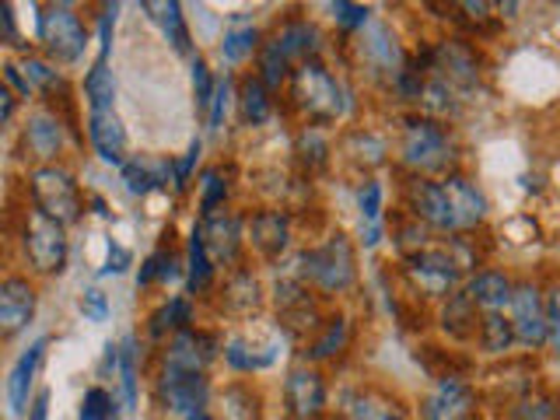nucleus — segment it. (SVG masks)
<instances>
[{
	"instance_id": "f257e3e1",
	"label": "nucleus",
	"mask_w": 560,
	"mask_h": 420,
	"mask_svg": "<svg viewBox=\"0 0 560 420\" xmlns=\"http://www.w3.org/2000/svg\"><path fill=\"white\" fill-rule=\"evenodd\" d=\"M399 165L410 175H452L459 165V144L448 122L424 116V113H407L399 119Z\"/></svg>"
},
{
	"instance_id": "f03ea898",
	"label": "nucleus",
	"mask_w": 560,
	"mask_h": 420,
	"mask_svg": "<svg viewBox=\"0 0 560 420\" xmlns=\"http://www.w3.org/2000/svg\"><path fill=\"white\" fill-rule=\"evenodd\" d=\"M288 92H291V105L302 113L305 127L315 130L332 127L347 113V88L323 60H308L302 67H294Z\"/></svg>"
},
{
	"instance_id": "7ed1b4c3",
	"label": "nucleus",
	"mask_w": 560,
	"mask_h": 420,
	"mask_svg": "<svg viewBox=\"0 0 560 420\" xmlns=\"http://www.w3.org/2000/svg\"><path fill=\"white\" fill-rule=\"evenodd\" d=\"M294 277H302L312 291H319L326 298L347 294L358 284V249L343 232H332L326 242L308 245L298 253V270Z\"/></svg>"
},
{
	"instance_id": "20e7f679",
	"label": "nucleus",
	"mask_w": 560,
	"mask_h": 420,
	"mask_svg": "<svg viewBox=\"0 0 560 420\" xmlns=\"http://www.w3.org/2000/svg\"><path fill=\"white\" fill-rule=\"evenodd\" d=\"M18 245L35 277H60L70 259V238L60 221L46 218L43 210L25 207L22 224H18Z\"/></svg>"
},
{
	"instance_id": "39448f33",
	"label": "nucleus",
	"mask_w": 560,
	"mask_h": 420,
	"mask_svg": "<svg viewBox=\"0 0 560 420\" xmlns=\"http://www.w3.org/2000/svg\"><path fill=\"white\" fill-rule=\"evenodd\" d=\"M28 200L46 218L74 228L84 218V192L78 175L67 165H35L28 168Z\"/></svg>"
},
{
	"instance_id": "423d86ee",
	"label": "nucleus",
	"mask_w": 560,
	"mask_h": 420,
	"mask_svg": "<svg viewBox=\"0 0 560 420\" xmlns=\"http://www.w3.org/2000/svg\"><path fill=\"white\" fill-rule=\"evenodd\" d=\"M35 39L43 43V57L57 67H70L84 60L88 25L74 4H43L35 14Z\"/></svg>"
},
{
	"instance_id": "0eeeda50",
	"label": "nucleus",
	"mask_w": 560,
	"mask_h": 420,
	"mask_svg": "<svg viewBox=\"0 0 560 420\" xmlns=\"http://www.w3.org/2000/svg\"><path fill=\"white\" fill-rule=\"evenodd\" d=\"M417 57L424 60L428 74L442 78L459 95H472L483 81V60H480L477 46H472L469 39H459V35L438 39L424 52H417Z\"/></svg>"
},
{
	"instance_id": "6e6552de",
	"label": "nucleus",
	"mask_w": 560,
	"mask_h": 420,
	"mask_svg": "<svg viewBox=\"0 0 560 420\" xmlns=\"http://www.w3.org/2000/svg\"><path fill=\"white\" fill-rule=\"evenodd\" d=\"M399 273L402 280L424 298H438L445 302L448 294H455L466 284V273L459 270V262L448 256L445 245H428V249L399 256Z\"/></svg>"
},
{
	"instance_id": "1a4fd4ad",
	"label": "nucleus",
	"mask_w": 560,
	"mask_h": 420,
	"mask_svg": "<svg viewBox=\"0 0 560 420\" xmlns=\"http://www.w3.org/2000/svg\"><path fill=\"white\" fill-rule=\"evenodd\" d=\"M402 203H407V214L424 224L431 235H445V238L459 235V221H455V210L442 179L407 175V183H402Z\"/></svg>"
},
{
	"instance_id": "9d476101",
	"label": "nucleus",
	"mask_w": 560,
	"mask_h": 420,
	"mask_svg": "<svg viewBox=\"0 0 560 420\" xmlns=\"http://www.w3.org/2000/svg\"><path fill=\"white\" fill-rule=\"evenodd\" d=\"M354 49H358V60H361V67L368 70V74L385 81L389 88L402 74V67L410 63V52L402 49L393 25L375 22V18L354 35Z\"/></svg>"
},
{
	"instance_id": "9b49d317",
	"label": "nucleus",
	"mask_w": 560,
	"mask_h": 420,
	"mask_svg": "<svg viewBox=\"0 0 560 420\" xmlns=\"http://www.w3.org/2000/svg\"><path fill=\"white\" fill-rule=\"evenodd\" d=\"M154 396L162 410L179 413L183 420L192 413H203L210 402V378L207 372H183V368L158 364L154 375Z\"/></svg>"
},
{
	"instance_id": "f8f14e48",
	"label": "nucleus",
	"mask_w": 560,
	"mask_h": 420,
	"mask_svg": "<svg viewBox=\"0 0 560 420\" xmlns=\"http://www.w3.org/2000/svg\"><path fill=\"white\" fill-rule=\"evenodd\" d=\"M508 319L515 326L518 347L542 350L547 347V291H542L536 280H515Z\"/></svg>"
},
{
	"instance_id": "ddd939ff",
	"label": "nucleus",
	"mask_w": 560,
	"mask_h": 420,
	"mask_svg": "<svg viewBox=\"0 0 560 420\" xmlns=\"http://www.w3.org/2000/svg\"><path fill=\"white\" fill-rule=\"evenodd\" d=\"M284 407L291 420H323L329 407V385L319 364H294L284 375Z\"/></svg>"
},
{
	"instance_id": "4468645a",
	"label": "nucleus",
	"mask_w": 560,
	"mask_h": 420,
	"mask_svg": "<svg viewBox=\"0 0 560 420\" xmlns=\"http://www.w3.org/2000/svg\"><path fill=\"white\" fill-rule=\"evenodd\" d=\"M197 228H200V235H203L218 267H235L242 259L245 242H249V221H245L238 210L224 207L210 218H197Z\"/></svg>"
},
{
	"instance_id": "2eb2a0df",
	"label": "nucleus",
	"mask_w": 560,
	"mask_h": 420,
	"mask_svg": "<svg viewBox=\"0 0 560 420\" xmlns=\"http://www.w3.org/2000/svg\"><path fill=\"white\" fill-rule=\"evenodd\" d=\"M218 354H224V343L218 332H207V329H179L172 332L162 347V364L168 368H183V372H207L210 364L218 361Z\"/></svg>"
},
{
	"instance_id": "dca6fc26",
	"label": "nucleus",
	"mask_w": 560,
	"mask_h": 420,
	"mask_svg": "<svg viewBox=\"0 0 560 420\" xmlns=\"http://www.w3.org/2000/svg\"><path fill=\"white\" fill-rule=\"evenodd\" d=\"M39 308V291L25 273H8L0 280V340L11 343L18 332H25Z\"/></svg>"
},
{
	"instance_id": "f3484780",
	"label": "nucleus",
	"mask_w": 560,
	"mask_h": 420,
	"mask_svg": "<svg viewBox=\"0 0 560 420\" xmlns=\"http://www.w3.org/2000/svg\"><path fill=\"white\" fill-rule=\"evenodd\" d=\"M22 140H25V151L39 165H60V154L67 148V127H63L60 109H49V105L32 109L22 130Z\"/></svg>"
},
{
	"instance_id": "a211bd4d",
	"label": "nucleus",
	"mask_w": 560,
	"mask_h": 420,
	"mask_svg": "<svg viewBox=\"0 0 560 420\" xmlns=\"http://www.w3.org/2000/svg\"><path fill=\"white\" fill-rule=\"evenodd\" d=\"M46 347H49V337H35L22 354L14 358L11 372H8V382H4V396H8V413L11 417H22L28 407H32V385H35V372H39V364L46 358Z\"/></svg>"
},
{
	"instance_id": "6ab92c4d",
	"label": "nucleus",
	"mask_w": 560,
	"mask_h": 420,
	"mask_svg": "<svg viewBox=\"0 0 560 420\" xmlns=\"http://www.w3.org/2000/svg\"><path fill=\"white\" fill-rule=\"evenodd\" d=\"M291 218L288 210H277V207H262L249 218V245L267 259V262H277L291 249Z\"/></svg>"
},
{
	"instance_id": "aec40b11",
	"label": "nucleus",
	"mask_w": 560,
	"mask_h": 420,
	"mask_svg": "<svg viewBox=\"0 0 560 420\" xmlns=\"http://www.w3.org/2000/svg\"><path fill=\"white\" fill-rule=\"evenodd\" d=\"M270 43L280 49V57L291 67H302L308 60L323 57V32L315 22H308V18H288V22L270 35Z\"/></svg>"
},
{
	"instance_id": "412c9836",
	"label": "nucleus",
	"mask_w": 560,
	"mask_h": 420,
	"mask_svg": "<svg viewBox=\"0 0 560 420\" xmlns=\"http://www.w3.org/2000/svg\"><path fill=\"white\" fill-rule=\"evenodd\" d=\"M88 144L105 165H127V127H122L116 109L88 113Z\"/></svg>"
},
{
	"instance_id": "4be33fe9",
	"label": "nucleus",
	"mask_w": 560,
	"mask_h": 420,
	"mask_svg": "<svg viewBox=\"0 0 560 420\" xmlns=\"http://www.w3.org/2000/svg\"><path fill=\"white\" fill-rule=\"evenodd\" d=\"M119 172H122V183H127V192H133V197L162 192V189H168V183L175 186V162L172 158L137 154V158H127V165H122Z\"/></svg>"
},
{
	"instance_id": "5701e85b",
	"label": "nucleus",
	"mask_w": 560,
	"mask_h": 420,
	"mask_svg": "<svg viewBox=\"0 0 560 420\" xmlns=\"http://www.w3.org/2000/svg\"><path fill=\"white\" fill-rule=\"evenodd\" d=\"M445 189H448V200H452V210H455V221H459V235L472 232V228H480L487 221V210H490V200L487 192L466 179L463 172H452L445 175Z\"/></svg>"
},
{
	"instance_id": "b1692460",
	"label": "nucleus",
	"mask_w": 560,
	"mask_h": 420,
	"mask_svg": "<svg viewBox=\"0 0 560 420\" xmlns=\"http://www.w3.org/2000/svg\"><path fill=\"white\" fill-rule=\"evenodd\" d=\"M18 63H22L25 78L32 84V92L43 95L49 109H57V105H70L74 92H70V81H67V74H63L57 63L39 57V52H25V57L18 60Z\"/></svg>"
},
{
	"instance_id": "393cba45",
	"label": "nucleus",
	"mask_w": 560,
	"mask_h": 420,
	"mask_svg": "<svg viewBox=\"0 0 560 420\" xmlns=\"http://www.w3.org/2000/svg\"><path fill=\"white\" fill-rule=\"evenodd\" d=\"M463 291L480 312H508V305H512V294H515V280L508 277L504 270L483 267L472 277H466Z\"/></svg>"
},
{
	"instance_id": "a878e982",
	"label": "nucleus",
	"mask_w": 560,
	"mask_h": 420,
	"mask_svg": "<svg viewBox=\"0 0 560 420\" xmlns=\"http://www.w3.org/2000/svg\"><path fill=\"white\" fill-rule=\"evenodd\" d=\"M140 11H148V18L158 25V32H162V39L172 46V52L192 60V35H189L179 0H144Z\"/></svg>"
},
{
	"instance_id": "bb28decb",
	"label": "nucleus",
	"mask_w": 560,
	"mask_h": 420,
	"mask_svg": "<svg viewBox=\"0 0 560 420\" xmlns=\"http://www.w3.org/2000/svg\"><path fill=\"white\" fill-rule=\"evenodd\" d=\"M350 343V319L343 312H332L319 323V329L312 332L305 350H302V361L305 364H323V361H332L340 358Z\"/></svg>"
},
{
	"instance_id": "cd10ccee",
	"label": "nucleus",
	"mask_w": 560,
	"mask_h": 420,
	"mask_svg": "<svg viewBox=\"0 0 560 420\" xmlns=\"http://www.w3.org/2000/svg\"><path fill=\"white\" fill-rule=\"evenodd\" d=\"M183 267H186V291L192 298H203L210 288H214L218 262H214V256H210V249H207V242H203L197 224H192V232L186 238V259H183Z\"/></svg>"
},
{
	"instance_id": "c85d7f7f",
	"label": "nucleus",
	"mask_w": 560,
	"mask_h": 420,
	"mask_svg": "<svg viewBox=\"0 0 560 420\" xmlns=\"http://www.w3.org/2000/svg\"><path fill=\"white\" fill-rule=\"evenodd\" d=\"M469 407H472L469 385L459 375H445L442 382H438V389L424 399L420 413H424V420H455V417H463Z\"/></svg>"
},
{
	"instance_id": "c756f323",
	"label": "nucleus",
	"mask_w": 560,
	"mask_h": 420,
	"mask_svg": "<svg viewBox=\"0 0 560 420\" xmlns=\"http://www.w3.org/2000/svg\"><path fill=\"white\" fill-rule=\"evenodd\" d=\"M221 305L232 315H249L262 305V284L249 267H235L224 277L221 288Z\"/></svg>"
},
{
	"instance_id": "7c9ffc66",
	"label": "nucleus",
	"mask_w": 560,
	"mask_h": 420,
	"mask_svg": "<svg viewBox=\"0 0 560 420\" xmlns=\"http://www.w3.org/2000/svg\"><path fill=\"white\" fill-rule=\"evenodd\" d=\"M224 364L238 375L267 372V368L277 364V347L273 343L259 347L249 337H232V340H224Z\"/></svg>"
},
{
	"instance_id": "2f4dec72",
	"label": "nucleus",
	"mask_w": 560,
	"mask_h": 420,
	"mask_svg": "<svg viewBox=\"0 0 560 420\" xmlns=\"http://www.w3.org/2000/svg\"><path fill=\"white\" fill-rule=\"evenodd\" d=\"M235 102H238V113H242L245 127H262V122L273 116V92L262 84V78L256 74V70L238 81Z\"/></svg>"
},
{
	"instance_id": "473e14b6",
	"label": "nucleus",
	"mask_w": 560,
	"mask_h": 420,
	"mask_svg": "<svg viewBox=\"0 0 560 420\" xmlns=\"http://www.w3.org/2000/svg\"><path fill=\"white\" fill-rule=\"evenodd\" d=\"M442 329L448 332L452 340L477 337V329H480V308L469 302L463 288L455 291V294H448L445 302H442Z\"/></svg>"
},
{
	"instance_id": "72a5a7b5",
	"label": "nucleus",
	"mask_w": 560,
	"mask_h": 420,
	"mask_svg": "<svg viewBox=\"0 0 560 420\" xmlns=\"http://www.w3.org/2000/svg\"><path fill=\"white\" fill-rule=\"evenodd\" d=\"M192 326V298L175 294L168 302H162L148 319V337L151 340H168L172 332L189 329Z\"/></svg>"
},
{
	"instance_id": "f704fd0d",
	"label": "nucleus",
	"mask_w": 560,
	"mask_h": 420,
	"mask_svg": "<svg viewBox=\"0 0 560 420\" xmlns=\"http://www.w3.org/2000/svg\"><path fill=\"white\" fill-rule=\"evenodd\" d=\"M84 102H88V113L116 109V74L109 60L95 57V63L84 70Z\"/></svg>"
},
{
	"instance_id": "c9c22d12",
	"label": "nucleus",
	"mask_w": 560,
	"mask_h": 420,
	"mask_svg": "<svg viewBox=\"0 0 560 420\" xmlns=\"http://www.w3.org/2000/svg\"><path fill=\"white\" fill-rule=\"evenodd\" d=\"M477 343L483 354L498 358L508 354L518 340H515V326L504 312H480V329H477Z\"/></svg>"
},
{
	"instance_id": "e433bc0d",
	"label": "nucleus",
	"mask_w": 560,
	"mask_h": 420,
	"mask_svg": "<svg viewBox=\"0 0 560 420\" xmlns=\"http://www.w3.org/2000/svg\"><path fill=\"white\" fill-rule=\"evenodd\" d=\"M116 378H119V396L127 413L140 407V372H137V337H122L119 340V364H116Z\"/></svg>"
},
{
	"instance_id": "4c0bfd02",
	"label": "nucleus",
	"mask_w": 560,
	"mask_h": 420,
	"mask_svg": "<svg viewBox=\"0 0 560 420\" xmlns=\"http://www.w3.org/2000/svg\"><path fill=\"white\" fill-rule=\"evenodd\" d=\"M262 32L256 25H232L224 32V39H221V60L224 63H245L256 52L259 57V49H262Z\"/></svg>"
},
{
	"instance_id": "58836bf2",
	"label": "nucleus",
	"mask_w": 560,
	"mask_h": 420,
	"mask_svg": "<svg viewBox=\"0 0 560 420\" xmlns=\"http://www.w3.org/2000/svg\"><path fill=\"white\" fill-rule=\"evenodd\" d=\"M224 413L232 420H259L262 417V396L253 389L249 382H235L221 393Z\"/></svg>"
},
{
	"instance_id": "ea45409f",
	"label": "nucleus",
	"mask_w": 560,
	"mask_h": 420,
	"mask_svg": "<svg viewBox=\"0 0 560 420\" xmlns=\"http://www.w3.org/2000/svg\"><path fill=\"white\" fill-rule=\"evenodd\" d=\"M200 218H210L218 214V210H224L228 203V192H232V183H228V175L221 168H203L200 175Z\"/></svg>"
},
{
	"instance_id": "a19ab883",
	"label": "nucleus",
	"mask_w": 560,
	"mask_h": 420,
	"mask_svg": "<svg viewBox=\"0 0 560 420\" xmlns=\"http://www.w3.org/2000/svg\"><path fill=\"white\" fill-rule=\"evenodd\" d=\"M382 210H385V189H382L378 179H372V175H368V179L358 186V214H361V224L364 228L385 224Z\"/></svg>"
},
{
	"instance_id": "79ce46f5",
	"label": "nucleus",
	"mask_w": 560,
	"mask_h": 420,
	"mask_svg": "<svg viewBox=\"0 0 560 420\" xmlns=\"http://www.w3.org/2000/svg\"><path fill=\"white\" fill-rule=\"evenodd\" d=\"M78 420H119V410H116L113 393L105 389V385H92V389H84Z\"/></svg>"
},
{
	"instance_id": "37998d69",
	"label": "nucleus",
	"mask_w": 560,
	"mask_h": 420,
	"mask_svg": "<svg viewBox=\"0 0 560 420\" xmlns=\"http://www.w3.org/2000/svg\"><path fill=\"white\" fill-rule=\"evenodd\" d=\"M214 88H218V78L214 70H210L207 57H192V102H197V113L207 116L210 109V98H214Z\"/></svg>"
},
{
	"instance_id": "c03bdc74",
	"label": "nucleus",
	"mask_w": 560,
	"mask_h": 420,
	"mask_svg": "<svg viewBox=\"0 0 560 420\" xmlns=\"http://www.w3.org/2000/svg\"><path fill=\"white\" fill-rule=\"evenodd\" d=\"M512 417L515 420H560V399L553 396H522L515 407H512Z\"/></svg>"
},
{
	"instance_id": "a18cd8bd",
	"label": "nucleus",
	"mask_w": 560,
	"mask_h": 420,
	"mask_svg": "<svg viewBox=\"0 0 560 420\" xmlns=\"http://www.w3.org/2000/svg\"><path fill=\"white\" fill-rule=\"evenodd\" d=\"M329 14H332V22H337V28H343L347 35H358L368 22H372V8L350 4V0H332Z\"/></svg>"
},
{
	"instance_id": "49530a36",
	"label": "nucleus",
	"mask_w": 560,
	"mask_h": 420,
	"mask_svg": "<svg viewBox=\"0 0 560 420\" xmlns=\"http://www.w3.org/2000/svg\"><path fill=\"white\" fill-rule=\"evenodd\" d=\"M238 92H235V81H232V74H224V78H218V88H214V98H210V109H207V130H221L224 127V119H228V105H232V98H235Z\"/></svg>"
},
{
	"instance_id": "de8ad7c7",
	"label": "nucleus",
	"mask_w": 560,
	"mask_h": 420,
	"mask_svg": "<svg viewBox=\"0 0 560 420\" xmlns=\"http://www.w3.org/2000/svg\"><path fill=\"white\" fill-rule=\"evenodd\" d=\"M298 154H302V162L308 168H319L326 165V158H329V144H326V137L315 130V127H305L302 133H298Z\"/></svg>"
},
{
	"instance_id": "09e8293b",
	"label": "nucleus",
	"mask_w": 560,
	"mask_h": 420,
	"mask_svg": "<svg viewBox=\"0 0 560 420\" xmlns=\"http://www.w3.org/2000/svg\"><path fill=\"white\" fill-rule=\"evenodd\" d=\"M78 308L84 312V319H92V323H105L113 315L109 294H105L102 288H84L78 298Z\"/></svg>"
},
{
	"instance_id": "8fccbe9b",
	"label": "nucleus",
	"mask_w": 560,
	"mask_h": 420,
	"mask_svg": "<svg viewBox=\"0 0 560 420\" xmlns=\"http://www.w3.org/2000/svg\"><path fill=\"white\" fill-rule=\"evenodd\" d=\"M547 350L560 361V284L547 288Z\"/></svg>"
},
{
	"instance_id": "3c124183",
	"label": "nucleus",
	"mask_w": 560,
	"mask_h": 420,
	"mask_svg": "<svg viewBox=\"0 0 560 420\" xmlns=\"http://www.w3.org/2000/svg\"><path fill=\"white\" fill-rule=\"evenodd\" d=\"M200 151H203V144H200V140H192L183 158H172V162H175V192H186L189 189L192 168H197V162H200Z\"/></svg>"
},
{
	"instance_id": "603ef678",
	"label": "nucleus",
	"mask_w": 560,
	"mask_h": 420,
	"mask_svg": "<svg viewBox=\"0 0 560 420\" xmlns=\"http://www.w3.org/2000/svg\"><path fill=\"white\" fill-rule=\"evenodd\" d=\"M133 267V256H130V249L127 245H119V242H113L109 238V245H105V262H102V270H98V277H119V273H127Z\"/></svg>"
},
{
	"instance_id": "864d4df0",
	"label": "nucleus",
	"mask_w": 560,
	"mask_h": 420,
	"mask_svg": "<svg viewBox=\"0 0 560 420\" xmlns=\"http://www.w3.org/2000/svg\"><path fill=\"white\" fill-rule=\"evenodd\" d=\"M116 14H119V4H102V14H98V57L102 60H109V52H113Z\"/></svg>"
},
{
	"instance_id": "5fc2aeb1",
	"label": "nucleus",
	"mask_w": 560,
	"mask_h": 420,
	"mask_svg": "<svg viewBox=\"0 0 560 420\" xmlns=\"http://www.w3.org/2000/svg\"><path fill=\"white\" fill-rule=\"evenodd\" d=\"M4 88H11V92L18 95V98H35V92H32V84H28V78H25V70H22V63L18 60H4Z\"/></svg>"
},
{
	"instance_id": "6e6d98bb",
	"label": "nucleus",
	"mask_w": 560,
	"mask_h": 420,
	"mask_svg": "<svg viewBox=\"0 0 560 420\" xmlns=\"http://www.w3.org/2000/svg\"><path fill=\"white\" fill-rule=\"evenodd\" d=\"M0 22H4V46H22L18 43V25H14V4H0Z\"/></svg>"
},
{
	"instance_id": "4d7b16f0",
	"label": "nucleus",
	"mask_w": 560,
	"mask_h": 420,
	"mask_svg": "<svg viewBox=\"0 0 560 420\" xmlns=\"http://www.w3.org/2000/svg\"><path fill=\"white\" fill-rule=\"evenodd\" d=\"M49 399H52L49 389H39V393H35L32 407H28V420H49Z\"/></svg>"
},
{
	"instance_id": "13d9d810",
	"label": "nucleus",
	"mask_w": 560,
	"mask_h": 420,
	"mask_svg": "<svg viewBox=\"0 0 560 420\" xmlns=\"http://www.w3.org/2000/svg\"><path fill=\"white\" fill-rule=\"evenodd\" d=\"M14 109H18V95L11 88H0V122H4V127H11Z\"/></svg>"
},
{
	"instance_id": "bf43d9fd",
	"label": "nucleus",
	"mask_w": 560,
	"mask_h": 420,
	"mask_svg": "<svg viewBox=\"0 0 560 420\" xmlns=\"http://www.w3.org/2000/svg\"><path fill=\"white\" fill-rule=\"evenodd\" d=\"M92 207L98 210L102 218H109V207H105V200H102V197H92Z\"/></svg>"
},
{
	"instance_id": "052dcab7",
	"label": "nucleus",
	"mask_w": 560,
	"mask_h": 420,
	"mask_svg": "<svg viewBox=\"0 0 560 420\" xmlns=\"http://www.w3.org/2000/svg\"><path fill=\"white\" fill-rule=\"evenodd\" d=\"M186 420H218V417L203 410V413H192V417H186Z\"/></svg>"
}]
</instances>
